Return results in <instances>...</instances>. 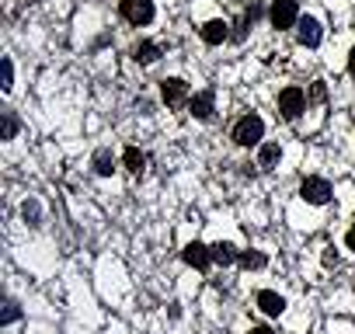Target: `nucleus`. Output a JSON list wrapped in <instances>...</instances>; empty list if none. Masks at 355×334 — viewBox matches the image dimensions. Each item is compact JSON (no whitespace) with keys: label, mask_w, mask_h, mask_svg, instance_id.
<instances>
[{"label":"nucleus","mask_w":355,"mask_h":334,"mask_svg":"<svg viewBox=\"0 0 355 334\" xmlns=\"http://www.w3.org/2000/svg\"><path fill=\"white\" fill-rule=\"evenodd\" d=\"M251 334H275L272 327H251Z\"/></svg>","instance_id":"393cba45"},{"label":"nucleus","mask_w":355,"mask_h":334,"mask_svg":"<svg viewBox=\"0 0 355 334\" xmlns=\"http://www.w3.org/2000/svg\"><path fill=\"white\" fill-rule=\"evenodd\" d=\"M324 98H327V87H324V80H313V87H310L306 101H310V105H320Z\"/></svg>","instance_id":"6ab92c4d"},{"label":"nucleus","mask_w":355,"mask_h":334,"mask_svg":"<svg viewBox=\"0 0 355 334\" xmlns=\"http://www.w3.org/2000/svg\"><path fill=\"white\" fill-rule=\"evenodd\" d=\"M15 132H18V118L15 112H4V139H15Z\"/></svg>","instance_id":"aec40b11"},{"label":"nucleus","mask_w":355,"mask_h":334,"mask_svg":"<svg viewBox=\"0 0 355 334\" xmlns=\"http://www.w3.org/2000/svg\"><path fill=\"white\" fill-rule=\"evenodd\" d=\"M296 39H300V46L317 49V46H320V21L310 18V15H303V18L296 21Z\"/></svg>","instance_id":"423d86ee"},{"label":"nucleus","mask_w":355,"mask_h":334,"mask_svg":"<svg viewBox=\"0 0 355 334\" xmlns=\"http://www.w3.org/2000/svg\"><path fill=\"white\" fill-rule=\"evenodd\" d=\"M25 220H39V202H25Z\"/></svg>","instance_id":"4be33fe9"},{"label":"nucleus","mask_w":355,"mask_h":334,"mask_svg":"<svg viewBox=\"0 0 355 334\" xmlns=\"http://www.w3.org/2000/svg\"><path fill=\"white\" fill-rule=\"evenodd\" d=\"M258 306H261L268 317H279V313L286 310V299H282L279 292H272V289H261V292H258Z\"/></svg>","instance_id":"9b49d317"},{"label":"nucleus","mask_w":355,"mask_h":334,"mask_svg":"<svg viewBox=\"0 0 355 334\" xmlns=\"http://www.w3.org/2000/svg\"><path fill=\"white\" fill-rule=\"evenodd\" d=\"M227 28H230V25H227V21H220V18H216V21H206V25H202V39H206L209 46H220V42H227V39H230V32H227Z\"/></svg>","instance_id":"9d476101"},{"label":"nucleus","mask_w":355,"mask_h":334,"mask_svg":"<svg viewBox=\"0 0 355 334\" xmlns=\"http://www.w3.org/2000/svg\"><path fill=\"white\" fill-rule=\"evenodd\" d=\"M0 87H4V91L15 87V63L11 60H4V70H0Z\"/></svg>","instance_id":"a211bd4d"},{"label":"nucleus","mask_w":355,"mask_h":334,"mask_svg":"<svg viewBox=\"0 0 355 334\" xmlns=\"http://www.w3.org/2000/svg\"><path fill=\"white\" fill-rule=\"evenodd\" d=\"M182 258H185V261H189L192 268H199V272H202V268H206V265L213 261V247H206V244L192 240V244L185 247V254H182Z\"/></svg>","instance_id":"1a4fd4ad"},{"label":"nucleus","mask_w":355,"mask_h":334,"mask_svg":"<svg viewBox=\"0 0 355 334\" xmlns=\"http://www.w3.org/2000/svg\"><path fill=\"white\" fill-rule=\"evenodd\" d=\"M345 244H348V251H355V230H348V237H345Z\"/></svg>","instance_id":"5701e85b"},{"label":"nucleus","mask_w":355,"mask_h":334,"mask_svg":"<svg viewBox=\"0 0 355 334\" xmlns=\"http://www.w3.org/2000/svg\"><path fill=\"white\" fill-rule=\"evenodd\" d=\"M261 136H265L261 115H244V118L234 125V143H241V146H258Z\"/></svg>","instance_id":"f257e3e1"},{"label":"nucleus","mask_w":355,"mask_h":334,"mask_svg":"<svg viewBox=\"0 0 355 334\" xmlns=\"http://www.w3.org/2000/svg\"><path fill=\"white\" fill-rule=\"evenodd\" d=\"M303 108H306V94L300 91V87H286L282 94H279V112H282V118H300L303 115Z\"/></svg>","instance_id":"f03ea898"},{"label":"nucleus","mask_w":355,"mask_h":334,"mask_svg":"<svg viewBox=\"0 0 355 334\" xmlns=\"http://www.w3.org/2000/svg\"><path fill=\"white\" fill-rule=\"evenodd\" d=\"M268 18H272V25L282 32V28H293L296 21H300V11H296V0H275L272 4V11H268Z\"/></svg>","instance_id":"20e7f679"},{"label":"nucleus","mask_w":355,"mask_h":334,"mask_svg":"<svg viewBox=\"0 0 355 334\" xmlns=\"http://www.w3.org/2000/svg\"><path fill=\"white\" fill-rule=\"evenodd\" d=\"M122 160H125V167H129V171L132 175H139L143 171V167H146V157L136 150V146H125V153H122Z\"/></svg>","instance_id":"dca6fc26"},{"label":"nucleus","mask_w":355,"mask_h":334,"mask_svg":"<svg viewBox=\"0 0 355 334\" xmlns=\"http://www.w3.org/2000/svg\"><path fill=\"white\" fill-rule=\"evenodd\" d=\"M157 56H160L157 42H139V46H136V53H132V60H136V63H143V67H146V63H153Z\"/></svg>","instance_id":"2eb2a0df"},{"label":"nucleus","mask_w":355,"mask_h":334,"mask_svg":"<svg viewBox=\"0 0 355 334\" xmlns=\"http://www.w3.org/2000/svg\"><path fill=\"white\" fill-rule=\"evenodd\" d=\"M279 160H282V146H279V143H261L258 164H261V167H275Z\"/></svg>","instance_id":"ddd939ff"},{"label":"nucleus","mask_w":355,"mask_h":334,"mask_svg":"<svg viewBox=\"0 0 355 334\" xmlns=\"http://www.w3.org/2000/svg\"><path fill=\"white\" fill-rule=\"evenodd\" d=\"M237 261H241V265H244L248 272H251V268H265V265H268V258H265L261 251H244V254H241Z\"/></svg>","instance_id":"f3484780"},{"label":"nucleus","mask_w":355,"mask_h":334,"mask_svg":"<svg viewBox=\"0 0 355 334\" xmlns=\"http://www.w3.org/2000/svg\"><path fill=\"white\" fill-rule=\"evenodd\" d=\"M300 195L310 206H324V202H331V185H327V178H303Z\"/></svg>","instance_id":"7ed1b4c3"},{"label":"nucleus","mask_w":355,"mask_h":334,"mask_svg":"<svg viewBox=\"0 0 355 334\" xmlns=\"http://www.w3.org/2000/svg\"><path fill=\"white\" fill-rule=\"evenodd\" d=\"M189 112L196 115V118H213V112H216V94L213 91H199L192 101H189Z\"/></svg>","instance_id":"6e6552de"},{"label":"nucleus","mask_w":355,"mask_h":334,"mask_svg":"<svg viewBox=\"0 0 355 334\" xmlns=\"http://www.w3.org/2000/svg\"><path fill=\"white\" fill-rule=\"evenodd\" d=\"M94 171H98L101 178H108V175L115 171V157H112V150H98V153H94Z\"/></svg>","instance_id":"4468645a"},{"label":"nucleus","mask_w":355,"mask_h":334,"mask_svg":"<svg viewBox=\"0 0 355 334\" xmlns=\"http://www.w3.org/2000/svg\"><path fill=\"white\" fill-rule=\"evenodd\" d=\"M18 317H21V310H18V303H8V306H4V324H15Z\"/></svg>","instance_id":"412c9836"},{"label":"nucleus","mask_w":355,"mask_h":334,"mask_svg":"<svg viewBox=\"0 0 355 334\" xmlns=\"http://www.w3.org/2000/svg\"><path fill=\"white\" fill-rule=\"evenodd\" d=\"M122 18L129 25H150L153 21V4L150 0H122Z\"/></svg>","instance_id":"39448f33"},{"label":"nucleus","mask_w":355,"mask_h":334,"mask_svg":"<svg viewBox=\"0 0 355 334\" xmlns=\"http://www.w3.org/2000/svg\"><path fill=\"white\" fill-rule=\"evenodd\" d=\"M160 94H164V101L171 108H178V105H185V98H189V84L182 77H167L164 87H160Z\"/></svg>","instance_id":"0eeeda50"},{"label":"nucleus","mask_w":355,"mask_h":334,"mask_svg":"<svg viewBox=\"0 0 355 334\" xmlns=\"http://www.w3.org/2000/svg\"><path fill=\"white\" fill-rule=\"evenodd\" d=\"M237 258H241V254H237V247H234V244H227V240L213 244V261H216V265H223V268H227V265H234Z\"/></svg>","instance_id":"f8f14e48"},{"label":"nucleus","mask_w":355,"mask_h":334,"mask_svg":"<svg viewBox=\"0 0 355 334\" xmlns=\"http://www.w3.org/2000/svg\"><path fill=\"white\" fill-rule=\"evenodd\" d=\"M348 73H352V77H355V49H352V53H348Z\"/></svg>","instance_id":"b1692460"}]
</instances>
